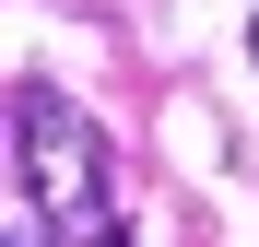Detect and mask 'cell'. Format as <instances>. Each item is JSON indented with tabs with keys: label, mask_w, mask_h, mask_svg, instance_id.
Returning a JSON list of instances; mask_svg holds the SVG:
<instances>
[{
	"label": "cell",
	"mask_w": 259,
	"mask_h": 247,
	"mask_svg": "<svg viewBox=\"0 0 259 247\" xmlns=\"http://www.w3.org/2000/svg\"><path fill=\"white\" fill-rule=\"evenodd\" d=\"M12 153H24V212L35 224H106V141L71 94L24 82L12 94Z\"/></svg>",
	"instance_id": "6da1fadb"
},
{
	"label": "cell",
	"mask_w": 259,
	"mask_h": 247,
	"mask_svg": "<svg viewBox=\"0 0 259 247\" xmlns=\"http://www.w3.org/2000/svg\"><path fill=\"white\" fill-rule=\"evenodd\" d=\"M95 247H130V212H106V224H95Z\"/></svg>",
	"instance_id": "7a4b0ae2"
},
{
	"label": "cell",
	"mask_w": 259,
	"mask_h": 247,
	"mask_svg": "<svg viewBox=\"0 0 259 247\" xmlns=\"http://www.w3.org/2000/svg\"><path fill=\"white\" fill-rule=\"evenodd\" d=\"M12 247H48V224H35V212H24V224H12Z\"/></svg>",
	"instance_id": "3957f363"
},
{
	"label": "cell",
	"mask_w": 259,
	"mask_h": 247,
	"mask_svg": "<svg viewBox=\"0 0 259 247\" xmlns=\"http://www.w3.org/2000/svg\"><path fill=\"white\" fill-rule=\"evenodd\" d=\"M247 71H259V24H247Z\"/></svg>",
	"instance_id": "277c9868"
}]
</instances>
